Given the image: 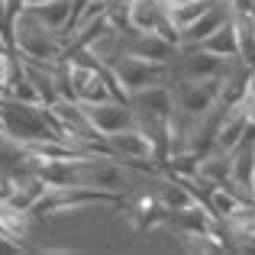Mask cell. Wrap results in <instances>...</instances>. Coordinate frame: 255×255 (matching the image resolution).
Here are the masks:
<instances>
[{
	"instance_id": "cell-1",
	"label": "cell",
	"mask_w": 255,
	"mask_h": 255,
	"mask_svg": "<svg viewBox=\"0 0 255 255\" xmlns=\"http://www.w3.org/2000/svg\"><path fill=\"white\" fill-rule=\"evenodd\" d=\"M13 49L29 62H42V65H58L65 62L68 42L58 29H52L36 10H23L13 23Z\"/></svg>"
},
{
	"instance_id": "cell-4",
	"label": "cell",
	"mask_w": 255,
	"mask_h": 255,
	"mask_svg": "<svg viewBox=\"0 0 255 255\" xmlns=\"http://www.w3.org/2000/svg\"><path fill=\"white\" fill-rule=\"evenodd\" d=\"M236 62V58H233ZM230 68V58H220L213 52L200 49H181L178 58L171 62V81H204V78H223Z\"/></svg>"
},
{
	"instance_id": "cell-10",
	"label": "cell",
	"mask_w": 255,
	"mask_h": 255,
	"mask_svg": "<svg viewBox=\"0 0 255 255\" xmlns=\"http://www.w3.org/2000/svg\"><path fill=\"white\" fill-rule=\"evenodd\" d=\"M217 3V0H191V3H184V6H178V10H168V16H171V23L178 26V29H184L187 23H194V19H200L210 6Z\"/></svg>"
},
{
	"instance_id": "cell-11",
	"label": "cell",
	"mask_w": 255,
	"mask_h": 255,
	"mask_svg": "<svg viewBox=\"0 0 255 255\" xmlns=\"http://www.w3.org/2000/svg\"><path fill=\"white\" fill-rule=\"evenodd\" d=\"M23 3H26V10H39V6L52 3V0H23Z\"/></svg>"
},
{
	"instance_id": "cell-7",
	"label": "cell",
	"mask_w": 255,
	"mask_h": 255,
	"mask_svg": "<svg viewBox=\"0 0 255 255\" xmlns=\"http://www.w3.org/2000/svg\"><path fill=\"white\" fill-rule=\"evenodd\" d=\"M155 200L165 207L168 213H181V210H187V207H194V204H200L197 197H194V191L184 184L181 178H165V181H158V187H155Z\"/></svg>"
},
{
	"instance_id": "cell-3",
	"label": "cell",
	"mask_w": 255,
	"mask_h": 255,
	"mask_svg": "<svg viewBox=\"0 0 255 255\" xmlns=\"http://www.w3.org/2000/svg\"><path fill=\"white\" fill-rule=\"evenodd\" d=\"M174 84V104L184 117H207L220 107V87L223 78H204V81H171Z\"/></svg>"
},
{
	"instance_id": "cell-5",
	"label": "cell",
	"mask_w": 255,
	"mask_h": 255,
	"mask_svg": "<svg viewBox=\"0 0 255 255\" xmlns=\"http://www.w3.org/2000/svg\"><path fill=\"white\" fill-rule=\"evenodd\" d=\"M81 107L87 113V123H91L100 136H110V132H120V129H126V126L139 123L136 110L129 107V100H120V97L100 100V104H81Z\"/></svg>"
},
{
	"instance_id": "cell-9",
	"label": "cell",
	"mask_w": 255,
	"mask_h": 255,
	"mask_svg": "<svg viewBox=\"0 0 255 255\" xmlns=\"http://www.w3.org/2000/svg\"><path fill=\"white\" fill-rule=\"evenodd\" d=\"M200 49H207V52H213V55H220V58H239V36H236V19H226L223 26H220L217 32H210V36L200 42Z\"/></svg>"
},
{
	"instance_id": "cell-8",
	"label": "cell",
	"mask_w": 255,
	"mask_h": 255,
	"mask_svg": "<svg viewBox=\"0 0 255 255\" xmlns=\"http://www.w3.org/2000/svg\"><path fill=\"white\" fill-rule=\"evenodd\" d=\"M197 178L207 181V184H226L233 178V152H223V149L204 152L197 165Z\"/></svg>"
},
{
	"instance_id": "cell-2",
	"label": "cell",
	"mask_w": 255,
	"mask_h": 255,
	"mask_svg": "<svg viewBox=\"0 0 255 255\" xmlns=\"http://www.w3.org/2000/svg\"><path fill=\"white\" fill-rule=\"evenodd\" d=\"M107 68L117 75V81L123 84L126 94L132 91H142L149 84H162V81H171V65H158V62H149V58H139V55H129V52H120L107 62Z\"/></svg>"
},
{
	"instance_id": "cell-6",
	"label": "cell",
	"mask_w": 255,
	"mask_h": 255,
	"mask_svg": "<svg viewBox=\"0 0 255 255\" xmlns=\"http://www.w3.org/2000/svg\"><path fill=\"white\" fill-rule=\"evenodd\" d=\"M233 13H236V10H233L230 0H217V3H213L200 19H194V23H187L184 29H181V49H194V45H200L210 32H217Z\"/></svg>"
}]
</instances>
